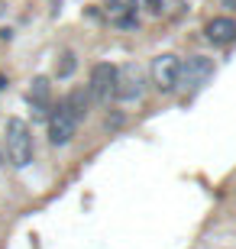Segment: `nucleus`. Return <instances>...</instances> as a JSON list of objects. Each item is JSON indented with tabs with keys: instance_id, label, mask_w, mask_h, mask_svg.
Returning a JSON list of instances; mask_svg holds the SVG:
<instances>
[{
	"instance_id": "1a4fd4ad",
	"label": "nucleus",
	"mask_w": 236,
	"mask_h": 249,
	"mask_svg": "<svg viewBox=\"0 0 236 249\" xmlns=\"http://www.w3.org/2000/svg\"><path fill=\"white\" fill-rule=\"evenodd\" d=\"M62 107L72 113L78 123H81L84 117H88V110H91V94H88V88H74V91L62 101Z\"/></svg>"
},
{
	"instance_id": "7ed1b4c3",
	"label": "nucleus",
	"mask_w": 236,
	"mask_h": 249,
	"mask_svg": "<svg viewBox=\"0 0 236 249\" xmlns=\"http://www.w3.org/2000/svg\"><path fill=\"white\" fill-rule=\"evenodd\" d=\"M143 94H145L143 71H139V68H136L133 62L117 65V84H113V101L133 104V101H143Z\"/></svg>"
},
{
	"instance_id": "9d476101",
	"label": "nucleus",
	"mask_w": 236,
	"mask_h": 249,
	"mask_svg": "<svg viewBox=\"0 0 236 249\" xmlns=\"http://www.w3.org/2000/svg\"><path fill=\"white\" fill-rule=\"evenodd\" d=\"M74 65H78V62H74L72 52H62V62L55 65V78H72V74H74Z\"/></svg>"
},
{
	"instance_id": "20e7f679",
	"label": "nucleus",
	"mask_w": 236,
	"mask_h": 249,
	"mask_svg": "<svg viewBox=\"0 0 236 249\" xmlns=\"http://www.w3.org/2000/svg\"><path fill=\"white\" fill-rule=\"evenodd\" d=\"M113 84H117V65L97 62L91 68V84H88L91 104H110L113 101Z\"/></svg>"
},
{
	"instance_id": "f03ea898",
	"label": "nucleus",
	"mask_w": 236,
	"mask_h": 249,
	"mask_svg": "<svg viewBox=\"0 0 236 249\" xmlns=\"http://www.w3.org/2000/svg\"><path fill=\"white\" fill-rule=\"evenodd\" d=\"M149 74H152V84L159 94H175L182 84V58L172 55V52H162V55L152 58Z\"/></svg>"
},
{
	"instance_id": "39448f33",
	"label": "nucleus",
	"mask_w": 236,
	"mask_h": 249,
	"mask_svg": "<svg viewBox=\"0 0 236 249\" xmlns=\"http://www.w3.org/2000/svg\"><path fill=\"white\" fill-rule=\"evenodd\" d=\"M214 78V58L207 55H188V62H182V81L191 91H198Z\"/></svg>"
},
{
	"instance_id": "0eeeda50",
	"label": "nucleus",
	"mask_w": 236,
	"mask_h": 249,
	"mask_svg": "<svg viewBox=\"0 0 236 249\" xmlns=\"http://www.w3.org/2000/svg\"><path fill=\"white\" fill-rule=\"evenodd\" d=\"M204 36H207L210 46H230V42H236V19L233 17H214V19H207Z\"/></svg>"
},
{
	"instance_id": "9b49d317",
	"label": "nucleus",
	"mask_w": 236,
	"mask_h": 249,
	"mask_svg": "<svg viewBox=\"0 0 236 249\" xmlns=\"http://www.w3.org/2000/svg\"><path fill=\"white\" fill-rule=\"evenodd\" d=\"M220 3H223L227 10H236V0H220Z\"/></svg>"
},
{
	"instance_id": "6e6552de",
	"label": "nucleus",
	"mask_w": 236,
	"mask_h": 249,
	"mask_svg": "<svg viewBox=\"0 0 236 249\" xmlns=\"http://www.w3.org/2000/svg\"><path fill=\"white\" fill-rule=\"evenodd\" d=\"M29 104H33V117H49V110H52V88H49L46 74H36V78H33Z\"/></svg>"
},
{
	"instance_id": "423d86ee",
	"label": "nucleus",
	"mask_w": 236,
	"mask_h": 249,
	"mask_svg": "<svg viewBox=\"0 0 236 249\" xmlns=\"http://www.w3.org/2000/svg\"><path fill=\"white\" fill-rule=\"evenodd\" d=\"M74 129H78V120L58 104V110L49 113V142L52 146H68L74 139Z\"/></svg>"
},
{
	"instance_id": "f257e3e1",
	"label": "nucleus",
	"mask_w": 236,
	"mask_h": 249,
	"mask_svg": "<svg viewBox=\"0 0 236 249\" xmlns=\"http://www.w3.org/2000/svg\"><path fill=\"white\" fill-rule=\"evenodd\" d=\"M3 149H7V159L13 168H26L33 162V129L26 120L19 117H10L7 126H3Z\"/></svg>"
}]
</instances>
